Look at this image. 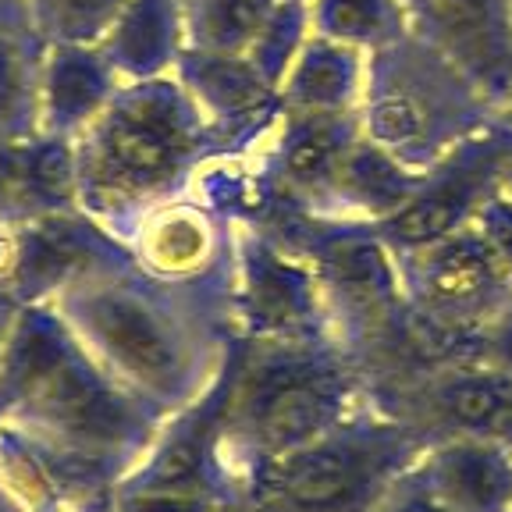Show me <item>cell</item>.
Returning a JSON list of instances; mask_svg holds the SVG:
<instances>
[{"instance_id": "obj_21", "label": "cell", "mask_w": 512, "mask_h": 512, "mask_svg": "<svg viewBox=\"0 0 512 512\" xmlns=\"http://www.w3.org/2000/svg\"><path fill=\"white\" fill-rule=\"evenodd\" d=\"M306 8L317 36L345 43L367 57L413 32L402 0H306Z\"/></svg>"}, {"instance_id": "obj_29", "label": "cell", "mask_w": 512, "mask_h": 512, "mask_svg": "<svg viewBox=\"0 0 512 512\" xmlns=\"http://www.w3.org/2000/svg\"><path fill=\"white\" fill-rule=\"evenodd\" d=\"M18 310H22V299H18L8 285H0V360H4V349H8V338L18 320Z\"/></svg>"}, {"instance_id": "obj_33", "label": "cell", "mask_w": 512, "mask_h": 512, "mask_svg": "<svg viewBox=\"0 0 512 512\" xmlns=\"http://www.w3.org/2000/svg\"><path fill=\"white\" fill-rule=\"evenodd\" d=\"M505 185L512 189V160H509V175H505Z\"/></svg>"}, {"instance_id": "obj_5", "label": "cell", "mask_w": 512, "mask_h": 512, "mask_svg": "<svg viewBox=\"0 0 512 512\" xmlns=\"http://www.w3.org/2000/svg\"><path fill=\"white\" fill-rule=\"evenodd\" d=\"M498 118L495 100L416 32L367 57L360 128L413 171H427Z\"/></svg>"}, {"instance_id": "obj_22", "label": "cell", "mask_w": 512, "mask_h": 512, "mask_svg": "<svg viewBox=\"0 0 512 512\" xmlns=\"http://www.w3.org/2000/svg\"><path fill=\"white\" fill-rule=\"evenodd\" d=\"M278 0H185V36L192 50L246 54Z\"/></svg>"}, {"instance_id": "obj_13", "label": "cell", "mask_w": 512, "mask_h": 512, "mask_svg": "<svg viewBox=\"0 0 512 512\" xmlns=\"http://www.w3.org/2000/svg\"><path fill=\"white\" fill-rule=\"evenodd\" d=\"M377 445L342 427L271 463L274 498L288 512H345L370 484Z\"/></svg>"}, {"instance_id": "obj_3", "label": "cell", "mask_w": 512, "mask_h": 512, "mask_svg": "<svg viewBox=\"0 0 512 512\" xmlns=\"http://www.w3.org/2000/svg\"><path fill=\"white\" fill-rule=\"evenodd\" d=\"M235 153L175 72L125 82L86 136L75 139L79 207L125 242L139 217L189 196L214 160Z\"/></svg>"}, {"instance_id": "obj_30", "label": "cell", "mask_w": 512, "mask_h": 512, "mask_svg": "<svg viewBox=\"0 0 512 512\" xmlns=\"http://www.w3.org/2000/svg\"><path fill=\"white\" fill-rule=\"evenodd\" d=\"M402 512H445V509H438V505H431V502H409Z\"/></svg>"}, {"instance_id": "obj_14", "label": "cell", "mask_w": 512, "mask_h": 512, "mask_svg": "<svg viewBox=\"0 0 512 512\" xmlns=\"http://www.w3.org/2000/svg\"><path fill=\"white\" fill-rule=\"evenodd\" d=\"M125 79L104 54L100 43L54 40L40 64L36 118L40 132L57 139H79L111 107Z\"/></svg>"}, {"instance_id": "obj_32", "label": "cell", "mask_w": 512, "mask_h": 512, "mask_svg": "<svg viewBox=\"0 0 512 512\" xmlns=\"http://www.w3.org/2000/svg\"><path fill=\"white\" fill-rule=\"evenodd\" d=\"M0 512H18L15 505H11V498L4 495V488H0Z\"/></svg>"}, {"instance_id": "obj_18", "label": "cell", "mask_w": 512, "mask_h": 512, "mask_svg": "<svg viewBox=\"0 0 512 512\" xmlns=\"http://www.w3.org/2000/svg\"><path fill=\"white\" fill-rule=\"evenodd\" d=\"M416 182H420V171L402 164L392 150H384L360 128V136L352 139L342 164H338L328 192V207L320 217L381 224L413 196Z\"/></svg>"}, {"instance_id": "obj_27", "label": "cell", "mask_w": 512, "mask_h": 512, "mask_svg": "<svg viewBox=\"0 0 512 512\" xmlns=\"http://www.w3.org/2000/svg\"><path fill=\"white\" fill-rule=\"evenodd\" d=\"M470 360V356H466ZM473 360L495 363V367L509 370L512 374V303L498 313V320L491 324L484 335H480L477 349H473Z\"/></svg>"}, {"instance_id": "obj_31", "label": "cell", "mask_w": 512, "mask_h": 512, "mask_svg": "<svg viewBox=\"0 0 512 512\" xmlns=\"http://www.w3.org/2000/svg\"><path fill=\"white\" fill-rule=\"evenodd\" d=\"M502 118L512 125V89H509V96H505V100H502Z\"/></svg>"}, {"instance_id": "obj_15", "label": "cell", "mask_w": 512, "mask_h": 512, "mask_svg": "<svg viewBox=\"0 0 512 512\" xmlns=\"http://www.w3.org/2000/svg\"><path fill=\"white\" fill-rule=\"evenodd\" d=\"M420 406L459 438L512 441V374L484 360H452V367L420 388Z\"/></svg>"}, {"instance_id": "obj_19", "label": "cell", "mask_w": 512, "mask_h": 512, "mask_svg": "<svg viewBox=\"0 0 512 512\" xmlns=\"http://www.w3.org/2000/svg\"><path fill=\"white\" fill-rule=\"evenodd\" d=\"M47 36L29 0H0V132H40L36 89Z\"/></svg>"}, {"instance_id": "obj_6", "label": "cell", "mask_w": 512, "mask_h": 512, "mask_svg": "<svg viewBox=\"0 0 512 512\" xmlns=\"http://www.w3.org/2000/svg\"><path fill=\"white\" fill-rule=\"evenodd\" d=\"M232 328L249 345H320L338 335L310 260L260 224L235 228Z\"/></svg>"}, {"instance_id": "obj_28", "label": "cell", "mask_w": 512, "mask_h": 512, "mask_svg": "<svg viewBox=\"0 0 512 512\" xmlns=\"http://www.w3.org/2000/svg\"><path fill=\"white\" fill-rule=\"evenodd\" d=\"M18 264V228H11L8 221H0V285L11 288Z\"/></svg>"}, {"instance_id": "obj_17", "label": "cell", "mask_w": 512, "mask_h": 512, "mask_svg": "<svg viewBox=\"0 0 512 512\" xmlns=\"http://www.w3.org/2000/svg\"><path fill=\"white\" fill-rule=\"evenodd\" d=\"M367 89V54L313 32L281 79V111L360 118Z\"/></svg>"}, {"instance_id": "obj_11", "label": "cell", "mask_w": 512, "mask_h": 512, "mask_svg": "<svg viewBox=\"0 0 512 512\" xmlns=\"http://www.w3.org/2000/svg\"><path fill=\"white\" fill-rule=\"evenodd\" d=\"M128 256L125 242L82 210L50 214L18 228V264L11 292L22 303H50L64 285Z\"/></svg>"}, {"instance_id": "obj_24", "label": "cell", "mask_w": 512, "mask_h": 512, "mask_svg": "<svg viewBox=\"0 0 512 512\" xmlns=\"http://www.w3.org/2000/svg\"><path fill=\"white\" fill-rule=\"evenodd\" d=\"M125 0H29L32 18L47 36L75 43H100Z\"/></svg>"}, {"instance_id": "obj_16", "label": "cell", "mask_w": 512, "mask_h": 512, "mask_svg": "<svg viewBox=\"0 0 512 512\" xmlns=\"http://www.w3.org/2000/svg\"><path fill=\"white\" fill-rule=\"evenodd\" d=\"M100 47L125 82L171 75L189 47L185 0H125Z\"/></svg>"}, {"instance_id": "obj_8", "label": "cell", "mask_w": 512, "mask_h": 512, "mask_svg": "<svg viewBox=\"0 0 512 512\" xmlns=\"http://www.w3.org/2000/svg\"><path fill=\"white\" fill-rule=\"evenodd\" d=\"M235 228L200 196H178L132 224L125 249L136 267L171 285H228Z\"/></svg>"}, {"instance_id": "obj_4", "label": "cell", "mask_w": 512, "mask_h": 512, "mask_svg": "<svg viewBox=\"0 0 512 512\" xmlns=\"http://www.w3.org/2000/svg\"><path fill=\"white\" fill-rule=\"evenodd\" d=\"M349 402L352 370L335 342L249 345L235 338L221 431L274 463L338 431Z\"/></svg>"}, {"instance_id": "obj_12", "label": "cell", "mask_w": 512, "mask_h": 512, "mask_svg": "<svg viewBox=\"0 0 512 512\" xmlns=\"http://www.w3.org/2000/svg\"><path fill=\"white\" fill-rule=\"evenodd\" d=\"M68 210H82L72 139L0 132V221L22 228Z\"/></svg>"}, {"instance_id": "obj_20", "label": "cell", "mask_w": 512, "mask_h": 512, "mask_svg": "<svg viewBox=\"0 0 512 512\" xmlns=\"http://www.w3.org/2000/svg\"><path fill=\"white\" fill-rule=\"evenodd\" d=\"M434 480L445 488L452 509L495 512L512 495V466L498 445L477 438H456L438 452Z\"/></svg>"}, {"instance_id": "obj_25", "label": "cell", "mask_w": 512, "mask_h": 512, "mask_svg": "<svg viewBox=\"0 0 512 512\" xmlns=\"http://www.w3.org/2000/svg\"><path fill=\"white\" fill-rule=\"evenodd\" d=\"M473 228L480 232V239L488 242V249L495 253V260L505 267V274L512 278V189H498L484 210L477 214Z\"/></svg>"}, {"instance_id": "obj_9", "label": "cell", "mask_w": 512, "mask_h": 512, "mask_svg": "<svg viewBox=\"0 0 512 512\" xmlns=\"http://www.w3.org/2000/svg\"><path fill=\"white\" fill-rule=\"evenodd\" d=\"M413 32L459 64L502 111L512 89V0H402Z\"/></svg>"}, {"instance_id": "obj_23", "label": "cell", "mask_w": 512, "mask_h": 512, "mask_svg": "<svg viewBox=\"0 0 512 512\" xmlns=\"http://www.w3.org/2000/svg\"><path fill=\"white\" fill-rule=\"evenodd\" d=\"M310 36H313V25H310L306 0H278V8L271 11L264 29L256 32V40L246 50V57L256 64V72L264 75L271 86H281L285 72L292 68V61L299 57V50H303V43Z\"/></svg>"}, {"instance_id": "obj_7", "label": "cell", "mask_w": 512, "mask_h": 512, "mask_svg": "<svg viewBox=\"0 0 512 512\" xmlns=\"http://www.w3.org/2000/svg\"><path fill=\"white\" fill-rule=\"evenodd\" d=\"M512 160V125L498 118L484 132L448 150L431 168L420 171L413 196L388 221L374 224L395 256L434 246L477 221L484 203L505 189Z\"/></svg>"}, {"instance_id": "obj_26", "label": "cell", "mask_w": 512, "mask_h": 512, "mask_svg": "<svg viewBox=\"0 0 512 512\" xmlns=\"http://www.w3.org/2000/svg\"><path fill=\"white\" fill-rule=\"evenodd\" d=\"M157 484H164V488L136 491L125 502V512H207V502L196 491L171 488L168 480H157Z\"/></svg>"}, {"instance_id": "obj_2", "label": "cell", "mask_w": 512, "mask_h": 512, "mask_svg": "<svg viewBox=\"0 0 512 512\" xmlns=\"http://www.w3.org/2000/svg\"><path fill=\"white\" fill-rule=\"evenodd\" d=\"M164 424L121 388L50 303H22L0 360V427L29 441L57 484H79Z\"/></svg>"}, {"instance_id": "obj_1", "label": "cell", "mask_w": 512, "mask_h": 512, "mask_svg": "<svg viewBox=\"0 0 512 512\" xmlns=\"http://www.w3.org/2000/svg\"><path fill=\"white\" fill-rule=\"evenodd\" d=\"M93 360L157 416L189 409L221 374L232 342L228 285H171L132 253L75 278L50 299Z\"/></svg>"}, {"instance_id": "obj_10", "label": "cell", "mask_w": 512, "mask_h": 512, "mask_svg": "<svg viewBox=\"0 0 512 512\" xmlns=\"http://www.w3.org/2000/svg\"><path fill=\"white\" fill-rule=\"evenodd\" d=\"M175 79L189 89L210 125L239 153H253L281 118L278 86L256 72L246 54L185 47L175 64Z\"/></svg>"}]
</instances>
